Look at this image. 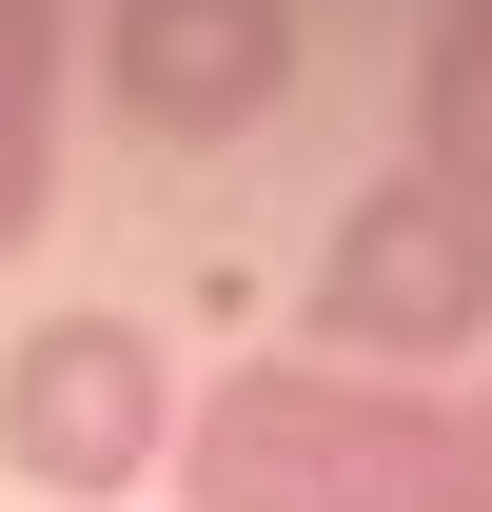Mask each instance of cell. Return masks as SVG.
Segmentation results:
<instances>
[{
  "label": "cell",
  "mask_w": 492,
  "mask_h": 512,
  "mask_svg": "<svg viewBox=\"0 0 492 512\" xmlns=\"http://www.w3.org/2000/svg\"><path fill=\"white\" fill-rule=\"evenodd\" d=\"M178 512H473V453L453 394L237 355L217 394H178Z\"/></svg>",
  "instance_id": "obj_1"
},
{
  "label": "cell",
  "mask_w": 492,
  "mask_h": 512,
  "mask_svg": "<svg viewBox=\"0 0 492 512\" xmlns=\"http://www.w3.org/2000/svg\"><path fill=\"white\" fill-rule=\"evenodd\" d=\"M296 335H315V375L433 394V375L492 335V217H473L453 178H355V197H335V237H315Z\"/></svg>",
  "instance_id": "obj_2"
},
{
  "label": "cell",
  "mask_w": 492,
  "mask_h": 512,
  "mask_svg": "<svg viewBox=\"0 0 492 512\" xmlns=\"http://www.w3.org/2000/svg\"><path fill=\"white\" fill-rule=\"evenodd\" d=\"M0 473L79 493V512H119L138 473H178V355L138 316H20L0 335Z\"/></svg>",
  "instance_id": "obj_3"
},
{
  "label": "cell",
  "mask_w": 492,
  "mask_h": 512,
  "mask_svg": "<svg viewBox=\"0 0 492 512\" xmlns=\"http://www.w3.org/2000/svg\"><path fill=\"white\" fill-rule=\"evenodd\" d=\"M99 79H119L138 138H256L276 99H296V0H119L99 20Z\"/></svg>",
  "instance_id": "obj_4"
},
{
  "label": "cell",
  "mask_w": 492,
  "mask_h": 512,
  "mask_svg": "<svg viewBox=\"0 0 492 512\" xmlns=\"http://www.w3.org/2000/svg\"><path fill=\"white\" fill-rule=\"evenodd\" d=\"M60 217V0H0V256Z\"/></svg>",
  "instance_id": "obj_5"
},
{
  "label": "cell",
  "mask_w": 492,
  "mask_h": 512,
  "mask_svg": "<svg viewBox=\"0 0 492 512\" xmlns=\"http://www.w3.org/2000/svg\"><path fill=\"white\" fill-rule=\"evenodd\" d=\"M414 178H453L492 217V20H433V60H414Z\"/></svg>",
  "instance_id": "obj_6"
},
{
  "label": "cell",
  "mask_w": 492,
  "mask_h": 512,
  "mask_svg": "<svg viewBox=\"0 0 492 512\" xmlns=\"http://www.w3.org/2000/svg\"><path fill=\"white\" fill-rule=\"evenodd\" d=\"M453 453H473V512H492V375L453 394Z\"/></svg>",
  "instance_id": "obj_7"
},
{
  "label": "cell",
  "mask_w": 492,
  "mask_h": 512,
  "mask_svg": "<svg viewBox=\"0 0 492 512\" xmlns=\"http://www.w3.org/2000/svg\"><path fill=\"white\" fill-rule=\"evenodd\" d=\"M453 20H492V0H453Z\"/></svg>",
  "instance_id": "obj_8"
}]
</instances>
